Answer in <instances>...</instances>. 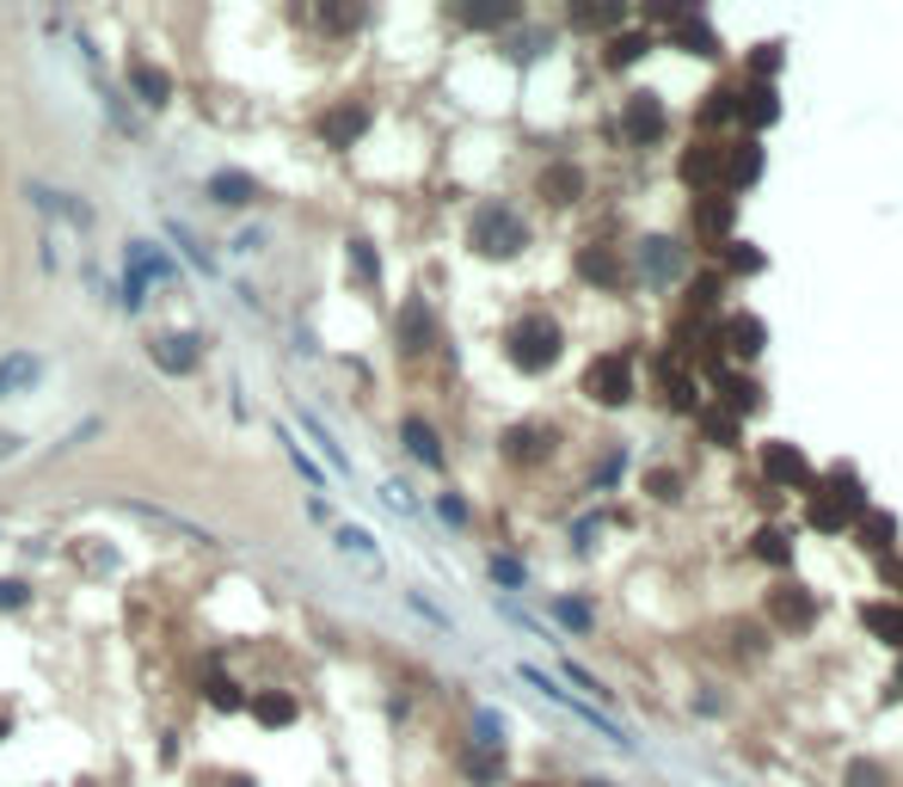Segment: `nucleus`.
Here are the masks:
<instances>
[{"label": "nucleus", "instance_id": "f257e3e1", "mask_svg": "<svg viewBox=\"0 0 903 787\" xmlns=\"http://www.w3.org/2000/svg\"><path fill=\"white\" fill-rule=\"evenodd\" d=\"M559 345H566V333H559V321H547V314H522V321L510 326V363H517L522 375L554 370Z\"/></svg>", "mask_w": 903, "mask_h": 787}, {"label": "nucleus", "instance_id": "f03ea898", "mask_svg": "<svg viewBox=\"0 0 903 787\" xmlns=\"http://www.w3.org/2000/svg\"><path fill=\"white\" fill-rule=\"evenodd\" d=\"M467 241L486 259H517L522 246H529V228H522V215L510 210V203H486V210L474 215V228H467Z\"/></svg>", "mask_w": 903, "mask_h": 787}, {"label": "nucleus", "instance_id": "7ed1b4c3", "mask_svg": "<svg viewBox=\"0 0 903 787\" xmlns=\"http://www.w3.org/2000/svg\"><path fill=\"white\" fill-rule=\"evenodd\" d=\"M585 394L597 406H627V401H633V370H627V357H615V351H609V357L590 363V370H585Z\"/></svg>", "mask_w": 903, "mask_h": 787}, {"label": "nucleus", "instance_id": "20e7f679", "mask_svg": "<svg viewBox=\"0 0 903 787\" xmlns=\"http://www.w3.org/2000/svg\"><path fill=\"white\" fill-rule=\"evenodd\" d=\"M148 357H154V370H166V375H191L203 363V339L197 333H160L154 345H148Z\"/></svg>", "mask_w": 903, "mask_h": 787}, {"label": "nucleus", "instance_id": "39448f33", "mask_svg": "<svg viewBox=\"0 0 903 787\" xmlns=\"http://www.w3.org/2000/svg\"><path fill=\"white\" fill-rule=\"evenodd\" d=\"M769 622H774V627H793V634H805V627L818 622V597H811V591H799V585L769 591Z\"/></svg>", "mask_w": 903, "mask_h": 787}, {"label": "nucleus", "instance_id": "423d86ee", "mask_svg": "<svg viewBox=\"0 0 903 787\" xmlns=\"http://www.w3.org/2000/svg\"><path fill=\"white\" fill-rule=\"evenodd\" d=\"M621 130L633 135L639 148H651L658 135L670 130V118H664V105H658L651 93H633V99H627V111H621Z\"/></svg>", "mask_w": 903, "mask_h": 787}, {"label": "nucleus", "instance_id": "0eeeda50", "mask_svg": "<svg viewBox=\"0 0 903 787\" xmlns=\"http://www.w3.org/2000/svg\"><path fill=\"white\" fill-rule=\"evenodd\" d=\"M38 382H43V357H38V351H7V357H0V401L31 394Z\"/></svg>", "mask_w": 903, "mask_h": 787}, {"label": "nucleus", "instance_id": "6e6552de", "mask_svg": "<svg viewBox=\"0 0 903 787\" xmlns=\"http://www.w3.org/2000/svg\"><path fill=\"white\" fill-rule=\"evenodd\" d=\"M719 345H726L731 357H762V345H769V326H762L757 314H731V321L719 326Z\"/></svg>", "mask_w": 903, "mask_h": 787}, {"label": "nucleus", "instance_id": "1a4fd4ad", "mask_svg": "<svg viewBox=\"0 0 903 787\" xmlns=\"http://www.w3.org/2000/svg\"><path fill=\"white\" fill-rule=\"evenodd\" d=\"M762 474H769L774 486H811V467L793 443H769V450H762Z\"/></svg>", "mask_w": 903, "mask_h": 787}, {"label": "nucleus", "instance_id": "9d476101", "mask_svg": "<svg viewBox=\"0 0 903 787\" xmlns=\"http://www.w3.org/2000/svg\"><path fill=\"white\" fill-rule=\"evenodd\" d=\"M726 179V148L719 142H694L682 154V185H719Z\"/></svg>", "mask_w": 903, "mask_h": 787}, {"label": "nucleus", "instance_id": "9b49d317", "mask_svg": "<svg viewBox=\"0 0 903 787\" xmlns=\"http://www.w3.org/2000/svg\"><path fill=\"white\" fill-rule=\"evenodd\" d=\"M757 179H762V148L757 142H731L726 148V185L744 191V185H757Z\"/></svg>", "mask_w": 903, "mask_h": 787}, {"label": "nucleus", "instance_id": "f8f14e48", "mask_svg": "<svg viewBox=\"0 0 903 787\" xmlns=\"http://www.w3.org/2000/svg\"><path fill=\"white\" fill-rule=\"evenodd\" d=\"M719 394H726V413L731 418H744V413H757V406H762V382H757V375H719Z\"/></svg>", "mask_w": 903, "mask_h": 787}, {"label": "nucleus", "instance_id": "ddd939ff", "mask_svg": "<svg viewBox=\"0 0 903 787\" xmlns=\"http://www.w3.org/2000/svg\"><path fill=\"white\" fill-rule=\"evenodd\" d=\"M738 118H750V130H762V123L781 118V99H774V87H769V81L744 87V93H738Z\"/></svg>", "mask_w": 903, "mask_h": 787}, {"label": "nucleus", "instance_id": "4468645a", "mask_svg": "<svg viewBox=\"0 0 903 787\" xmlns=\"http://www.w3.org/2000/svg\"><path fill=\"white\" fill-rule=\"evenodd\" d=\"M861 622H866V634H879L885 646H897V653H903V603H866Z\"/></svg>", "mask_w": 903, "mask_h": 787}, {"label": "nucleus", "instance_id": "2eb2a0df", "mask_svg": "<svg viewBox=\"0 0 903 787\" xmlns=\"http://www.w3.org/2000/svg\"><path fill=\"white\" fill-rule=\"evenodd\" d=\"M430 339H437L430 307H425V302H406V307H399V345H406V351H425Z\"/></svg>", "mask_w": 903, "mask_h": 787}, {"label": "nucleus", "instance_id": "dca6fc26", "mask_svg": "<svg viewBox=\"0 0 903 787\" xmlns=\"http://www.w3.org/2000/svg\"><path fill=\"white\" fill-rule=\"evenodd\" d=\"M210 198L222 203V210H240V203H253V198H258V179H253V173H215V179H210Z\"/></svg>", "mask_w": 903, "mask_h": 787}, {"label": "nucleus", "instance_id": "f3484780", "mask_svg": "<svg viewBox=\"0 0 903 787\" xmlns=\"http://www.w3.org/2000/svg\"><path fill=\"white\" fill-rule=\"evenodd\" d=\"M578 278H590V283H602V290H615V283H621V259H615L609 246H585V253H578Z\"/></svg>", "mask_w": 903, "mask_h": 787}, {"label": "nucleus", "instance_id": "a211bd4d", "mask_svg": "<svg viewBox=\"0 0 903 787\" xmlns=\"http://www.w3.org/2000/svg\"><path fill=\"white\" fill-rule=\"evenodd\" d=\"M363 123H369V111H363V105H345V111H333V118L319 123V135H326L333 148H351V142L363 135Z\"/></svg>", "mask_w": 903, "mask_h": 787}, {"label": "nucleus", "instance_id": "6ab92c4d", "mask_svg": "<svg viewBox=\"0 0 903 787\" xmlns=\"http://www.w3.org/2000/svg\"><path fill=\"white\" fill-rule=\"evenodd\" d=\"M547 450H554V437H547L541 425H517V431L505 437V455H510V462H541Z\"/></svg>", "mask_w": 903, "mask_h": 787}, {"label": "nucleus", "instance_id": "aec40b11", "mask_svg": "<svg viewBox=\"0 0 903 787\" xmlns=\"http://www.w3.org/2000/svg\"><path fill=\"white\" fill-rule=\"evenodd\" d=\"M399 437H406V450H413L425 467H443V443H437V431H430L425 418H406V425H399Z\"/></svg>", "mask_w": 903, "mask_h": 787}, {"label": "nucleus", "instance_id": "412c9836", "mask_svg": "<svg viewBox=\"0 0 903 787\" xmlns=\"http://www.w3.org/2000/svg\"><path fill=\"white\" fill-rule=\"evenodd\" d=\"M639 259H646V278H658V283L682 271V246L677 241H646V253H639Z\"/></svg>", "mask_w": 903, "mask_h": 787}, {"label": "nucleus", "instance_id": "4be33fe9", "mask_svg": "<svg viewBox=\"0 0 903 787\" xmlns=\"http://www.w3.org/2000/svg\"><path fill=\"white\" fill-rule=\"evenodd\" d=\"M658 387H664V406H670V413H694V382L682 370H670V363H664V370H658Z\"/></svg>", "mask_w": 903, "mask_h": 787}, {"label": "nucleus", "instance_id": "5701e85b", "mask_svg": "<svg viewBox=\"0 0 903 787\" xmlns=\"http://www.w3.org/2000/svg\"><path fill=\"white\" fill-rule=\"evenodd\" d=\"M130 81H135V93H142V105H166V99H173V81H166L160 68H148V62L130 68Z\"/></svg>", "mask_w": 903, "mask_h": 787}, {"label": "nucleus", "instance_id": "b1692460", "mask_svg": "<svg viewBox=\"0 0 903 787\" xmlns=\"http://www.w3.org/2000/svg\"><path fill=\"white\" fill-rule=\"evenodd\" d=\"M578 191H585V179L571 173V167H547V173H541V198L547 203H571Z\"/></svg>", "mask_w": 903, "mask_h": 787}, {"label": "nucleus", "instance_id": "393cba45", "mask_svg": "<svg viewBox=\"0 0 903 787\" xmlns=\"http://www.w3.org/2000/svg\"><path fill=\"white\" fill-rule=\"evenodd\" d=\"M701 234L713 241V253H719V234H731V198H719V191H713V198L701 203Z\"/></svg>", "mask_w": 903, "mask_h": 787}, {"label": "nucleus", "instance_id": "a878e982", "mask_svg": "<svg viewBox=\"0 0 903 787\" xmlns=\"http://www.w3.org/2000/svg\"><path fill=\"white\" fill-rule=\"evenodd\" d=\"M677 31H682V43H689L694 56H719V38H713V31H707L694 13H682V19H677Z\"/></svg>", "mask_w": 903, "mask_h": 787}, {"label": "nucleus", "instance_id": "bb28decb", "mask_svg": "<svg viewBox=\"0 0 903 787\" xmlns=\"http://www.w3.org/2000/svg\"><path fill=\"white\" fill-rule=\"evenodd\" d=\"M750 542H757V561H769V566H787V561H793V547H787L781 529H757Z\"/></svg>", "mask_w": 903, "mask_h": 787}, {"label": "nucleus", "instance_id": "cd10ccee", "mask_svg": "<svg viewBox=\"0 0 903 787\" xmlns=\"http://www.w3.org/2000/svg\"><path fill=\"white\" fill-rule=\"evenodd\" d=\"M31 198H38L43 210L68 215V222H93V210H87V203H74V198H62V191H31Z\"/></svg>", "mask_w": 903, "mask_h": 787}, {"label": "nucleus", "instance_id": "c85d7f7f", "mask_svg": "<svg viewBox=\"0 0 903 787\" xmlns=\"http://www.w3.org/2000/svg\"><path fill=\"white\" fill-rule=\"evenodd\" d=\"M701 431H707V443H719V450L738 443V418L731 413H701Z\"/></svg>", "mask_w": 903, "mask_h": 787}, {"label": "nucleus", "instance_id": "c756f323", "mask_svg": "<svg viewBox=\"0 0 903 787\" xmlns=\"http://www.w3.org/2000/svg\"><path fill=\"white\" fill-rule=\"evenodd\" d=\"M861 547H873V554H885V547H891V517H885V511L861 517Z\"/></svg>", "mask_w": 903, "mask_h": 787}, {"label": "nucleus", "instance_id": "7c9ffc66", "mask_svg": "<svg viewBox=\"0 0 903 787\" xmlns=\"http://www.w3.org/2000/svg\"><path fill=\"white\" fill-rule=\"evenodd\" d=\"M302 431H307V437H314V443H319V450H326V462H333V467H351V462H345V450H338V443H333V431L319 425V418H314V413H302Z\"/></svg>", "mask_w": 903, "mask_h": 787}, {"label": "nucleus", "instance_id": "2f4dec72", "mask_svg": "<svg viewBox=\"0 0 903 787\" xmlns=\"http://www.w3.org/2000/svg\"><path fill=\"white\" fill-rule=\"evenodd\" d=\"M719 253H726V265H731V271H744V278H750V271H762V253H757L750 241H726Z\"/></svg>", "mask_w": 903, "mask_h": 787}, {"label": "nucleus", "instance_id": "473e14b6", "mask_svg": "<svg viewBox=\"0 0 903 787\" xmlns=\"http://www.w3.org/2000/svg\"><path fill=\"white\" fill-rule=\"evenodd\" d=\"M726 118H738V93H707V105H701V123L713 130V123H726Z\"/></svg>", "mask_w": 903, "mask_h": 787}, {"label": "nucleus", "instance_id": "72a5a7b5", "mask_svg": "<svg viewBox=\"0 0 903 787\" xmlns=\"http://www.w3.org/2000/svg\"><path fill=\"white\" fill-rule=\"evenodd\" d=\"M713 302H719V278H713V271H701V278L689 283V307H694V314H707Z\"/></svg>", "mask_w": 903, "mask_h": 787}, {"label": "nucleus", "instance_id": "f704fd0d", "mask_svg": "<svg viewBox=\"0 0 903 787\" xmlns=\"http://www.w3.org/2000/svg\"><path fill=\"white\" fill-rule=\"evenodd\" d=\"M646 493H651V498H682V474H670V467H651V474H646Z\"/></svg>", "mask_w": 903, "mask_h": 787}, {"label": "nucleus", "instance_id": "c9c22d12", "mask_svg": "<svg viewBox=\"0 0 903 787\" xmlns=\"http://www.w3.org/2000/svg\"><path fill=\"white\" fill-rule=\"evenodd\" d=\"M646 50H651V43L633 31V38H615V43H609V62H615V68H627V62H639Z\"/></svg>", "mask_w": 903, "mask_h": 787}, {"label": "nucleus", "instance_id": "e433bc0d", "mask_svg": "<svg viewBox=\"0 0 903 787\" xmlns=\"http://www.w3.org/2000/svg\"><path fill=\"white\" fill-rule=\"evenodd\" d=\"M351 271H357L363 283H375V278H382V265H375V253H369L363 241H351Z\"/></svg>", "mask_w": 903, "mask_h": 787}, {"label": "nucleus", "instance_id": "4c0bfd02", "mask_svg": "<svg viewBox=\"0 0 903 787\" xmlns=\"http://www.w3.org/2000/svg\"><path fill=\"white\" fill-rule=\"evenodd\" d=\"M290 714H295L290 695H265V702H258V720H265V726H283Z\"/></svg>", "mask_w": 903, "mask_h": 787}, {"label": "nucleus", "instance_id": "58836bf2", "mask_svg": "<svg viewBox=\"0 0 903 787\" xmlns=\"http://www.w3.org/2000/svg\"><path fill=\"white\" fill-rule=\"evenodd\" d=\"M849 787H885V769L879 763H849Z\"/></svg>", "mask_w": 903, "mask_h": 787}, {"label": "nucleus", "instance_id": "ea45409f", "mask_svg": "<svg viewBox=\"0 0 903 787\" xmlns=\"http://www.w3.org/2000/svg\"><path fill=\"white\" fill-rule=\"evenodd\" d=\"M750 68H757L762 81H769L774 68H781V43H762V50H757V56H750Z\"/></svg>", "mask_w": 903, "mask_h": 787}, {"label": "nucleus", "instance_id": "a19ab883", "mask_svg": "<svg viewBox=\"0 0 903 787\" xmlns=\"http://www.w3.org/2000/svg\"><path fill=\"white\" fill-rule=\"evenodd\" d=\"M571 26H621V7H602V13H571Z\"/></svg>", "mask_w": 903, "mask_h": 787}, {"label": "nucleus", "instance_id": "79ce46f5", "mask_svg": "<svg viewBox=\"0 0 903 787\" xmlns=\"http://www.w3.org/2000/svg\"><path fill=\"white\" fill-rule=\"evenodd\" d=\"M19 603H26V585H7V578H0V609H19Z\"/></svg>", "mask_w": 903, "mask_h": 787}, {"label": "nucleus", "instance_id": "37998d69", "mask_svg": "<svg viewBox=\"0 0 903 787\" xmlns=\"http://www.w3.org/2000/svg\"><path fill=\"white\" fill-rule=\"evenodd\" d=\"M19 455V437H0V462H13Z\"/></svg>", "mask_w": 903, "mask_h": 787}, {"label": "nucleus", "instance_id": "c03bdc74", "mask_svg": "<svg viewBox=\"0 0 903 787\" xmlns=\"http://www.w3.org/2000/svg\"><path fill=\"white\" fill-rule=\"evenodd\" d=\"M897 695H903V665H897Z\"/></svg>", "mask_w": 903, "mask_h": 787}, {"label": "nucleus", "instance_id": "a18cd8bd", "mask_svg": "<svg viewBox=\"0 0 903 787\" xmlns=\"http://www.w3.org/2000/svg\"><path fill=\"white\" fill-rule=\"evenodd\" d=\"M590 787H602V781H590Z\"/></svg>", "mask_w": 903, "mask_h": 787}]
</instances>
